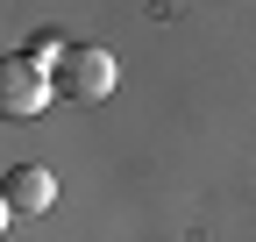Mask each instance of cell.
<instances>
[{"label":"cell","mask_w":256,"mask_h":242,"mask_svg":"<svg viewBox=\"0 0 256 242\" xmlns=\"http://www.w3.org/2000/svg\"><path fill=\"white\" fill-rule=\"evenodd\" d=\"M0 200H8V214H50L57 178H50L43 164H14L8 178H0Z\"/></svg>","instance_id":"obj_3"},{"label":"cell","mask_w":256,"mask_h":242,"mask_svg":"<svg viewBox=\"0 0 256 242\" xmlns=\"http://www.w3.org/2000/svg\"><path fill=\"white\" fill-rule=\"evenodd\" d=\"M50 100H57V86L28 64V57H8V64H0V107L8 114H43Z\"/></svg>","instance_id":"obj_2"},{"label":"cell","mask_w":256,"mask_h":242,"mask_svg":"<svg viewBox=\"0 0 256 242\" xmlns=\"http://www.w3.org/2000/svg\"><path fill=\"white\" fill-rule=\"evenodd\" d=\"M64 57H72V43H64V36H36V43H28V64H36L43 78H57Z\"/></svg>","instance_id":"obj_4"},{"label":"cell","mask_w":256,"mask_h":242,"mask_svg":"<svg viewBox=\"0 0 256 242\" xmlns=\"http://www.w3.org/2000/svg\"><path fill=\"white\" fill-rule=\"evenodd\" d=\"M57 100H78V107H92V100H107L114 93V57L100 50V43H72V57L57 64Z\"/></svg>","instance_id":"obj_1"}]
</instances>
